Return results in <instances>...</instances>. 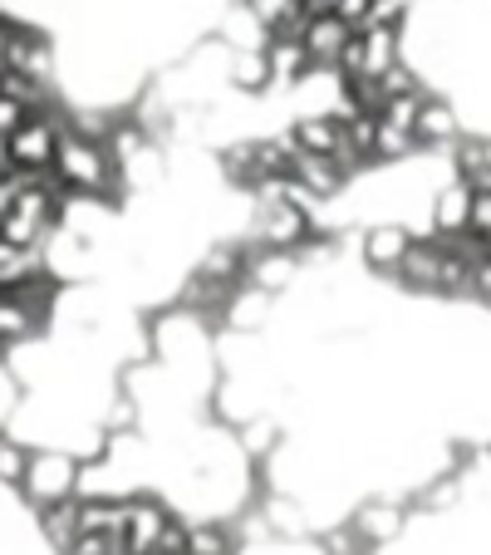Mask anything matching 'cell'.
<instances>
[{"instance_id": "1", "label": "cell", "mask_w": 491, "mask_h": 555, "mask_svg": "<svg viewBox=\"0 0 491 555\" xmlns=\"http://www.w3.org/2000/svg\"><path fill=\"white\" fill-rule=\"evenodd\" d=\"M79 467L85 462L74 457L69 448H35L30 457V472H25V482H21V502L25 512H44V506H60V502H74L79 496Z\"/></svg>"}, {"instance_id": "2", "label": "cell", "mask_w": 491, "mask_h": 555, "mask_svg": "<svg viewBox=\"0 0 491 555\" xmlns=\"http://www.w3.org/2000/svg\"><path fill=\"white\" fill-rule=\"evenodd\" d=\"M413 242H418V231L403 227V221H374V227L359 231V256H364V266H369L374 275L393 281Z\"/></svg>"}, {"instance_id": "3", "label": "cell", "mask_w": 491, "mask_h": 555, "mask_svg": "<svg viewBox=\"0 0 491 555\" xmlns=\"http://www.w3.org/2000/svg\"><path fill=\"white\" fill-rule=\"evenodd\" d=\"M471 202H477V192L462 178L438 182L428 202V236H462V231H471Z\"/></svg>"}, {"instance_id": "4", "label": "cell", "mask_w": 491, "mask_h": 555, "mask_svg": "<svg viewBox=\"0 0 491 555\" xmlns=\"http://www.w3.org/2000/svg\"><path fill=\"white\" fill-rule=\"evenodd\" d=\"M271 314H275V295L256 291V285H241V291L231 295V305L221 310L217 325L227 330L231 339H251V335H261V330L271 325Z\"/></svg>"}, {"instance_id": "5", "label": "cell", "mask_w": 491, "mask_h": 555, "mask_svg": "<svg viewBox=\"0 0 491 555\" xmlns=\"http://www.w3.org/2000/svg\"><path fill=\"white\" fill-rule=\"evenodd\" d=\"M442 246L432 242V236H418V242L408 246V256H403V266H398V275L393 281L403 285L408 295H438V275H442Z\"/></svg>"}, {"instance_id": "6", "label": "cell", "mask_w": 491, "mask_h": 555, "mask_svg": "<svg viewBox=\"0 0 491 555\" xmlns=\"http://www.w3.org/2000/svg\"><path fill=\"white\" fill-rule=\"evenodd\" d=\"M266 60H271V94H285V99H290V89L314 69L305 40H295V35H271V44H266Z\"/></svg>"}, {"instance_id": "7", "label": "cell", "mask_w": 491, "mask_h": 555, "mask_svg": "<svg viewBox=\"0 0 491 555\" xmlns=\"http://www.w3.org/2000/svg\"><path fill=\"white\" fill-rule=\"evenodd\" d=\"M305 50H310L314 64H324V69H335L339 54L349 50V40H354V25H345L339 15H310V25H305Z\"/></svg>"}, {"instance_id": "8", "label": "cell", "mask_w": 491, "mask_h": 555, "mask_svg": "<svg viewBox=\"0 0 491 555\" xmlns=\"http://www.w3.org/2000/svg\"><path fill=\"white\" fill-rule=\"evenodd\" d=\"M40 275H50L44 251H35V246H15V242L0 236V291H21V285L40 281Z\"/></svg>"}, {"instance_id": "9", "label": "cell", "mask_w": 491, "mask_h": 555, "mask_svg": "<svg viewBox=\"0 0 491 555\" xmlns=\"http://www.w3.org/2000/svg\"><path fill=\"white\" fill-rule=\"evenodd\" d=\"M30 457L35 448L15 433H0V492H21L25 472H30Z\"/></svg>"}, {"instance_id": "10", "label": "cell", "mask_w": 491, "mask_h": 555, "mask_svg": "<svg viewBox=\"0 0 491 555\" xmlns=\"http://www.w3.org/2000/svg\"><path fill=\"white\" fill-rule=\"evenodd\" d=\"M25 118H30V114H25V108H21V104H11V99L0 94V143H5V138H11V133H15V128H21V124H25Z\"/></svg>"}, {"instance_id": "11", "label": "cell", "mask_w": 491, "mask_h": 555, "mask_svg": "<svg viewBox=\"0 0 491 555\" xmlns=\"http://www.w3.org/2000/svg\"><path fill=\"white\" fill-rule=\"evenodd\" d=\"M0 178H5V172H0Z\"/></svg>"}]
</instances>
